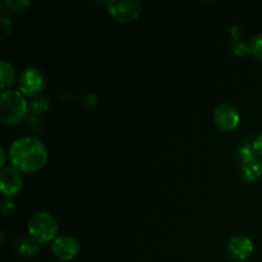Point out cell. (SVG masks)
I'll return each instance as SVG.
<instances>
[{
  "mask_svg": "<svg viewBox=\"0 0 262 262\" xmlns=\"http://www.w3.org/2000/svg\"><path fill=\"white\" fill-rule=\"evenodd\" d=\"M49 107V99L43 94H37L32 96L31 100V109L33 113H42Z\"/></svg>",
  "mask_w": 262,
  "mask_h": 262,
  "instance_id": "obj_13",
  "label": "cell"
},
{
  "mask_svg": "<svg viewBox=\"0 0 262 262\" xmlns=\"http://www.w3.org/2000/svg\"><path fill=\"white\" fill-rule=\"evenodd\" d=\"M23 179L19 170L12 166L3 168L0 173V188L7 197L13 196L22 188Z\"/></svg>",
  "mask_w": 262,
  "mask_h": 262,
  "instance_id": "obj_9",
  "label": "cell"
},
{
  "mask_svg": "<svg viewBox=\"0 0 262 262\" xmlns=\"http://www.w3.org/2000/svg\"><path fill=\"white\" fill-rule=\"evenodd\" d=\"M140 0H109L107 9L110 14L119 22H129L138 17L141 12Z\"/></svg>",
  "mask_w": 262,
  "mask_h": 262,
  "instance_id": "obj_4",
  "label": "cell"
},
{
  "mask_svg": "<svg viewBox=\"0 0 262 262\" xmlns=\"http://www.w3.org/2000/svg\"><path fill=\"white\" fill-rule=\"evenodd\" d=\"M51 251L59 260H73L79 252V243L76 238L71 237V235H61V237L54 239L53 245H51Z\"/></svg>",
  "mask_w": 262,
  "mask_h": 262,
  "instance_id": "obj_7",
  "label": "cell"
},
{
  "mask_svg": "<svg viewBox=\"0 0 262 262\" xmlns=\"http://www.w3.org/2000/svg\"><path fill=\"white\" fill-rule=\"evenodd\" d=\"M15 248L23 257H32V256L37 255L38 243L33 238H17Z\"/></svg>",
  "mask_w": 262,
  "mask_h": 262,
  "instance_id": "obj_10",
  "label": "cell"
},
{
  "mask_svg": "<svg viewBox=\"0 0 262 262\" xmlns=\"http://www.w3.org/2000/svg\"><path fill=\"white\" fill-rule=\"evenodd\" d=\"M227 252L235 261H245L253 252V242L246 235H234L227 245Z\"/></svg>",
  "mask_w": 262,
  "mask_h": 262,
  "instance_id": "obj_8",
  "label": "cell"
},
{
  "mask_svg": "<svg viewBox=\"0 0 262 262\" xmlns=\"http://www.w3.org/2000/svg\"><path fill=\"white\" fill-rule=\"evenodd\" d=\"M27 112V102L20 91L5 90L0 96V120L3 124H14Z\"/></svg>",
  "mask_w": 262,
  "mask_h": 262,
  "instance_id": "obj_2",
  "label": "cell"
},
{
  "mask_svg": "<svg viewBox=\"0 0 262 262\" xmlns=\"http://www.w3.org/2000/svg\"><path fill=\"white\" fill-rule=\"evenodd\" d=\"M214 120L223 130H233L239 123V113L232 104H220L214 110Z\"/></svg>",
  "mask_w": 262,
  "mask_h": 262,
  "instance_id": "obj_6",
  "label": "cell"
},
{
  "mask_svg": "<svg viewBox=\"0 0 262 262\" xmlns=\"http://www.w3.org/2000/svg\"><path fill=\"white\" fill-rule=\"evenodd\" d=\"M12 28V18H10L9 10L4 4L0 5V38L4 40L10 32Z\"/></svg>",
  "mask_w": 262,
  "mask_h": 262,
  "instance_id": "obj_12",
  "label": "cell"
},
{
  "mask_svg": "<svg viewBox=\"0 0 262 262\" xmlns=\"http://www.w3.org/2000/svg\"><path fill=\"white\" fill-rule=\"evenodd\" d=\"M9 158L13 166L20 171H36L45 165L48 150L43 142L32 136L19 137L10 145Z\"/></svg>",
  "mask_w": 262,
  "mask_h": 262,
  "instance_id": "obj_1",
  "label": "cell"
},
{
  "mask_svg": "<svg viewBox=\"0 0 262 262\" xmlns=\"http://www.w3.org/2000/svg\"><path fill=\"white\" fill-rule=\"evenodd\" d=\"M27 228L31 238L37 243H46L55 237L58 223L50 212L38 211L30 217Z\"/></svg>",
  "mask_w": 262,
  "mask_h": 262,
  "instance_id": "obj_3",
  "label": "cell"
},
{
  "mask_svg": "<svg viewBox=\"0 0 262 262\" xmlns=\"http://www.w3.org/2000/svg\"><path fill=\"white\" fill-rule=\"evenodd\" d=\"M248 49H250V53L253 56L262 59V33L253 36L251 38L250 43H248Z\"/></svg>",
  "mask_w": 262,
  "mask_h": 262,
  "instance_id": "obj_14",
  "label": "cell"
},
{
  "mask_svg": "<svg viewBox=\"0 0 262 262\" xmlns=\"http://www.w3.org/2000/svg\"><path fill=\"white\" fill-rule=\"evenodd\" d=\"M2 212L3 215H9L12 214V211L14 210V202L9 199V197H5V199L2 200Z\"/></svg>",
  "mask_w": 262,
  "mask_h": 262,
  "instance_id": "obj_16",
  "label": "cell"
},
{
  "mask_svg": "<svg viewBox=\"0 0 262 262\" xmlns=\"http://www.w3.org/2000/svg\"><path fill=\"white\" fill-rule=\"evenodd\" d=\"M253 150L262 156V130L257 135L255 142H253Z\"/></svg>",
  "mask_w": 262,
  "mask_h": 262,
  "instance_id": "obj_17",
  "label": "cell"
},
{
  "mask_svg": "<svg viewBox=\"0 0 262 262\" xmlns=\"http://www.w3.org/2000/svg\"><path fill=\"white\" fill-rule=\"evenodd\" d=\"M258 177L262 178V161H260V166H258Z\"/></svg>",
  "mask_w": 262,
  "mask_h": 262,
  "instance_id": "obj_19",
  "label": "cell"
},
{
  "mask_svg": "<svg viewBox=\"0 0 262 262\" xmlns=\"http://www.w3.org/2000/svg\"><path fill=\"white\" fill-rule=\"evenodd\" d=\"M15 81V69L7 60L0 61V86L3 89L10 86Z\"/></svg>",
  "mask_w": 262,
  "mask_h": 262,
  "instance_id": "obj_11",
  "label": "cell"
},
{
  "mask_svg": "<svg viewBox=\"0 0 262 262\" xmlns=\"http://www.w3.org/2000/svg\"><path fill=\"white\" fill-rule=\"evenodd\" d=\"M3 4L7 7L8 10H23L26 7L30 5V2L28 0H5Z\"/></svg>",
  "mask_w": 262,
  "mask_h": 262,
  "instance_id": "obj_15",
  "label": "cell"
},
{
  "mask_svg": "<svg viewBox=\"0 0 262 262\" xmlns=\"http://www.w3.org/2000/svg\"><path fill=\"white\" fill-rule=\"evenodd\" d=\"M0 156H2V163H0V166H4L5 164V154L3 148H0Z\"/></svg>",
  "mask_w": 262,
  "mask_h": 262,
  "instance_id": "obj_18",
  "label": "cell"
},
{
  "mask_svg": "<svg viewBox=\"0 0 262 262\" xmlns=\"http://www.w3.org/2000/svg\"><path fill=\"white\" fill-rule=\"evenodd\" d=\"M43 89V76L40 69L35 67H28L23 71L19 78V90L26 95L40 94Z\"/></svg>",
  "mask_w": 262,
  "mask_h": 262,
  "instance_id": "obj_5",
  "label": "cell"
}]
</instances>
